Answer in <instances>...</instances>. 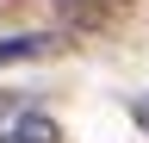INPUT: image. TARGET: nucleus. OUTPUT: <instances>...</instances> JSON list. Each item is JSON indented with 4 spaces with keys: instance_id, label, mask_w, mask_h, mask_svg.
Here are the masks:
<instances>
[{
    "instance_id": "4",
    "label": "nucleus",
    "mask_w": 149,
    "mask_h": 143,
    "mask_svg": "<svg viewBox=\"0 0 149 143\" xmlns=\"http://www.w3.org/2000/svg\"><path fill=\"white\" fill-rule=\"evenodd\" d=\"M130 118H137L143 131H149V93H137V100H130Z\"/></svg>"
},
{
    "instance_id": "5",
    "label": "nucleus",
    "mask_w": 149,
    "mask_h": 143,
    "mask_svg": "<svg viewBox=\"0 0 149 143\" xmlns=\"http://www.w3.org/2000/svg\"><path fill=\"white\" fill-rule=\"evenodd\" d=\"M6 6H13V0H0V13H6Z\"/></svg>"
},
{
    "instance_id": "2",
    "label": "nucleus",
    "mask_w": 149,
    "mask_h": 143,
    "mask_svg": "<svg viewBox=\"0 0 149 143\" xmlns=\"http://www.w3.org/2000/svg\"><path fill=\"white\" fill-rule=\"evenodd\" d=\"M56 6H62V19H68V25H81V31H100V25H112V19H118L130 0H56Z\"/></svg>"
},
{
    "instance_id": "3",
    "label": "nucleus",
    "mask_w": 149,
    "mask_h": 143,
    "mask_svg": "<svg viewBox=\"0 0 149 143\" xmlns=\"http://www.w3.org/2000/svg\"><path fill=\"white\" fill-rule=\"evenodd\" d=\"M56 50H62V44H56L50 31H25V38H0V68H6V62H37V56H56Z\"/></svg>"
},
{
    "instance_id": "1",
    "label": "nucleus",
    "mask_w": 149,
    "mask_h": 143,
    "mask_svg": "<svg viewBox=\"0 0 149 143\" xmlns=\"http://www.w3.org/2000/svg\"><path fill=\"white\" fill-rule=\"evenodd\" d=\"M0 143H62V124L50 112H19L0 124Z\"/></svg>"
}]
</instances>
